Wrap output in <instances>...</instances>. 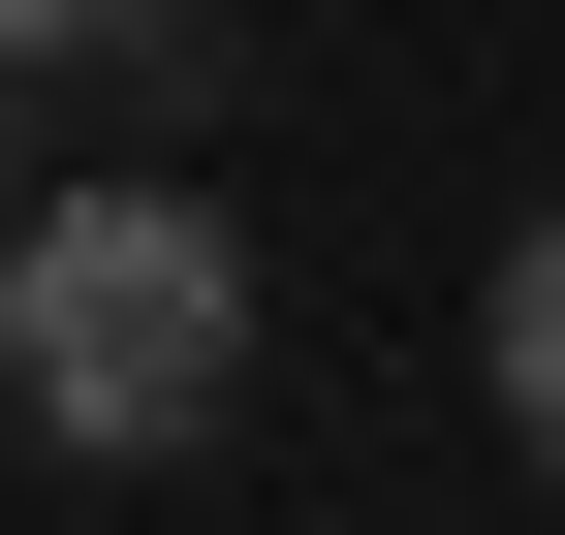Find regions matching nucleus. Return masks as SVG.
Wrapping results in <instances>:
<instances>
[{
    "label": "nucleus",
    "instance_id": "1",
    "mask_svg": "<svg viewBox=\"0 0 565 535\" xmlns=\"http://www.w3.org/2000/svg\"><path fill=\"white\" fill-rule=\"evenodd\" d=\"M0 410L63 473H158L252 410V221L221 189H32L0 221Z\"/></svg>",
    "mask_w": 565,
    "mask_h": 535
},
{
    "label": "nucleus",
    "instance_id": "3",
    "mask_svg": "<svg viewBox=\"0 0 565 535\" xmlns=\"http://www.w3.org/2000/svg\"><path fill=\"white\" fill-rule=\"evenodd\" d=\"M126 32H158V0H0V63H126Z\"/></svg>",
    "mask_w": 565,
    "mask_h": 535
},
{
    "label": "nucleus",
    "instance_id": "4",
    "mask_svg": "<svg viewBox=\"0 0 565 535\" xmlns=\"http://www.w3.org/2000/svg\"><path fill=\"white\" fill-rule=\"evenodd\" d=\"M0 221H32V63H0Z\"/></svg>",
    "mask_w": 565,
    "mask_h": 535
},
{
    "label": "nucleus",
    "instance_id": "2",
    "mask_svg": "<svg viewBox=\"0 0 565 535\" xmlns=\"http://www.w3.org/2000/svg\"><path fill=\"white\" fill-rule=\"evenodd\" d=\"M471 410H503L534 473H565V189L503 221V284H471Z\"/></svg>",
    "mask_w": 565,
    "mask_h": 535
}]
</instances>
